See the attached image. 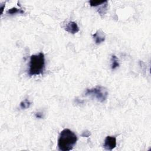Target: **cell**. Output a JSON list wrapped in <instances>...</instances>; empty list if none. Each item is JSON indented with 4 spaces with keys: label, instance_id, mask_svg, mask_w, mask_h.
Instances as JSON below:
<instances>
[{
    "label": "cell",
    "instance_id": "6da1fadb",
    "mask_svg": "<svg viewBox=\"0 0 151 151\" xmlns=\"http://www.w3.org/2000/svg\"><path fill=\"white\" fill-rule=\"evenodd\" d=\"M77 137L76 134L68 129L63 130L58 139V147L62 151H69L73 149L76 144Z\"/></svg>",
    "mask_w": 151,
    "mask_h": 151
},
{
    "label": "cell",
    "instance_id": "7a4b0ae2",
    "mask_svg": "<svg viewBox=\"0 0 151 151\" xmlns=\"http://www.w3.org/2000/svg\"><path fill=\"white\" fill-rule=\"evenodd\" d=\"M45 69V56L42 52L32 55L30 57L28 69L29 76L40 75L43 73Z\"/></svg>",
    "mask_w": 151,
    "mask_h": 151
},
{
    "label": "cell",
    "instance_id": "3957f363",
    "mask_svg": "<svg viewBox=\"0 0 151 151\" xmlns=\"http://www.w3.org/2000/svg\"><path fill=\"white\" fill-rule=\"evenodd\" d=\"M108 91L107 89L102 86H97L92 88H88L84 92V95L91 96L96 99L100 102H104L107 98Z\"/></svg>",
    "mask_w": 151,
    "mask_h": 151
},
{
    "label": "cell",
    "instance_id": "277c9868",
    "mask_svg": "<svg viewBox=\"0 0 151 151\" xmlns=\"http://www.w3.org/2000/svg\"><path fill=\"white\" fill-rule=\"evenodd\" d=\"M116 146V138L114 136H108L106 137L103 147L107 150H111Z\"/></svg>",
    "mask_w": 151,
    "mask_h": 151
},
{
    "label": "cell",
    "instance_id": "5b68a950",
    "mask_svg": "<svg viewBox=\"0 0 151 151\" xmlns=\"http://www.w3.org/2000/svg\"><path fill=\"white\" fill-rule=\"evenodd\" d=\"M65 30L70 34H74L78 32L80 29L76 22L74 21H70L65 27Z\"/></svg>",
    "mask_w": 151,
    "mask_h": 151
},
{
    "label": "cell",
    "instance_id": "8992f818",
    "mask_svg": "<svg viewBox=\"0 0 151 151\" xmlns=\"http://www.w3.org/2000/svg\"><path fill=\"white\" fill-rule=\"evenodd\" d=\"M93 38L96 44H100L105 40V35L101 30L97 31L96 33L93 35Z\"/></svg>",
    "mask_w": 151,
    "mask_h": 151
},
{
    "label": "cell",
    "instance_id": "52a82bcc",
    "mask_svg": "<svg viewBox=\"0 0 151 151\" xmlns=\"http://www.w3.org/2000/svg\"><path fill=\"white\" fill-rule=\"evenodd\" d=\"M111 67L112 70H115L116 68H117L119 66V60L117 58V57L114 55H113L111 56Z\"/></svg>",
    "mask_w": 151,
    "mask_h": 151
},
{
    "label": "cell",
    "instance_id": "ba28073f",
    "mask_svg": "<svg viewBox=\"0 0 151 151\" xmlns=\"http://www.w3.org/2000/svg\"><path fill=\"white\" fill-rule=\"evenodd\" d=\"M24 12L23 10L21 9H18L17 8L15 7H13L11 9H9L7 11H6V14H9V15H14L16 14H23Z\"/></svg>",
    "mask_w": 151,
    "mask_h": 151
},
{
    "label": "cell",
    "instance_id": "9c48e42d",
    "mask_svg": "<svg viewBox=\"0 0 151 151\" xmlns=\"http://www.w3.org/2000/svg\"><path fill=\"white\" fill-rule=\"evenodd\" d=\"M31 105V102L28 99H25L20 103V107L22 109H27Z\"/></svg>",
    "mask_w": 151,
    "mask_h": 151
},
{
    "label": "cell",
    "instance_id": "30bf717a",
    "mask_svg": "<svg viewBox=\"0 0 151 151\" xmlns=\"http://www.w3.org/2000/svg\"><path fill=\"white\" fill-rule=\"evenodd\" d=\"M107 1H93V0H91L89 1V4L91 6H100V5H102L103 4H104L105 2H106Z\"/></svg>",
    "mask_w": 151,
    "mask_h": 151
},
{
    "label": "cell",
    "instance_id": "8fae6325",
    "mask_svg": "<svg viewBox=\"0 0 151 151\" xmlns=\"http://www.w3.org/2000/svg\"><path fill=\"white\" fill-rule=\"evenodd\" d=\"M90 132L89 131H88V130H86V131L83 132V133L81 134V136L82 137H87L90 136Z\"/></svg>",
    "mask_w": 151,
    "mask_h": 151
},
{
    "label": "cell",
    "instance_id": "7c38bea8",
    "mask_svg": "<svg viewBox=\"0 0 151 151\" xmlns=\"http://www.w3.org/2000/svg\"><path fill=\"white\" fill-rule=\"evenodd\" d=\"M35 117H36L37 118H39V119L42 118V116H43L42 113H41V112H37V113H36L35 114Z\"/></svg>",
    "mask_w": 151,
    "mask_h": 151
}]
</instances>
